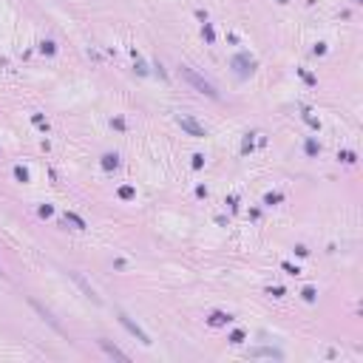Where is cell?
Masks as SVG:
<instances>
[{
	"instance_id": "cell-1",
	"label": "cell",
	"mask_w": 363,
	"mask_h": 363,
	"mask_svg": "<svg viewBox=\"0 0 363 363\" xmlns=\"http://www.w3.org/2000/svg\"><path fill=\"white\" fill-rule=\"evenodd\" d=\"M182 74H185V77H188V80L193 82V85H196L199 91H202V94H207V97H216V88H213L207 80H202V77H199V74L193 71V68H182Z\"/></svg>"
},
{
	"instance_id": "cell-2",
	"label": "cell",
	"mask_w": 363,
	"mask_h": 363,
	"mask_svg": "<svg viewBox=\"0 0 363 363\" xmlns=\"http://www.w3.org/2000/svg\"><path fill=\"white\" fill-rule=\"evenodd\" d=\"M179 125L190 133V137H204V128L193 119V116H179Z\"/></svg>"
},
{
	"instance_id": "cell-3",
	"label": "cell",
	"mask_w": 363,
	"mask_h": 363,
	"mask_svg": "<svg viewBox=\"0 0 363 363\" xmlns=\"http://www.w3.org/2000/svg\"><path fill=\"white\" fill-rule=\"evenodd\" d=\"M119 321H122L125 327L131 329V332H133V335H137V338H139V341H142V343H151V341H148V335H145V332H142V329H139V327H137V324H131V318H128V315H125V312H122V315H119Z\"/></svg>"
}]
</instances>
